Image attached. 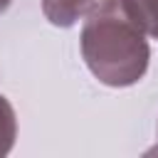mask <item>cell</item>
Listing matches in <instances>:
<instances>
[{
    "label": "cell",
    "instance_id": "1",
    "mask_svg": "<svg viewBox=\"0 0 158 158\" xmlns=\"http://www.w3.org/2000/svg\"><path fill=\"white\" fill-rule=\"evenodd\" d=\"M79 49L86 69L111 89L138 84L151 62L148 35L126 0H96L81 25Z\"/></svg>",
    "mask_w": 158,
    "mask_h": 158
},
{
    "label": "cell",
    "instance_id": "2",
    "mask_svg": "<svg viewBox=\"0 0 158 158\" xmlns=\"http://www.w3.org/2000/svg\"><path fill=\"white\" fill-rule=\"evenodd\" d=\"M96 5V0H42V15L49 25L69 30Z\"/></svg>",
    "mask_w": 158,
    "mask_h": 158
},
{
    "label": "cell",
    "instance_id": "3",
    "mask_svg": "<svg viewBox=\"0 0 158 158\" xmlns=\"http://www.w3.org/2000/svg\"><path fill=\"white\" fill-rule=\"evenodd\" d=\"M17 138V114L5 94H0V158L7 156Z\"/></svg>",
    "mask_w": 158,
    "mask_h": 158
},
{
    "label": "cell",
    "instance_id": "4",
    "mask_svg": "<svg viewBox=\"0 0 158 158\" xmlns=\"http://www.w3.org/2000/svg\"><path fill=\"white\" fill-rule=\"evenodd\" d=\"M126 5L143 32L158 40V0H126Z\"/></svg>",
    "mask_w": 158,
    "mask_h": 158
},
{
    "label": "cell",
    "instance_id": "5",
    "mask_svg": "<svg viewBox=\"0 0 158 158\" xmlns=\"http://www.w3.org/2000/svg\"><path fill=\"white\" fill-rule=\"evenodd\" d=\"M10 5H12V0H0V15H2V12H5Z\"/></svg>",
    "mask_w": 158,
    "mask_h": 158
},
{
    "label": "cell",
    "instance_id": "6",
    "mask_svg": "<svg viewBox=\"0 0 158 158\" xmlns=\"http://www.w3.org/2000/svg\"><path fill=\"white\" fill-rule=\"evenodd\" d=\"M153 153H158V146H156V148H151V151H148V156H153Z\"/></svg>",
    "mask_w": 158,
    "mask_h": 158
}]
</instances>
